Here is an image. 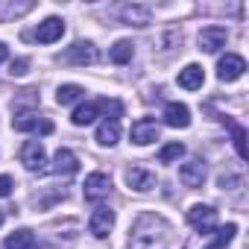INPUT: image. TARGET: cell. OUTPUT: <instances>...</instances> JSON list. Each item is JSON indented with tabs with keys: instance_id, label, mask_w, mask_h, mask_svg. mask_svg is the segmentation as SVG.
Instances as JSON below:
<instances>
[{
	"instance_id": "cell-4",
	"label": "cell",
	"mask_w": 249,
	"mask_h": 249,
	"mask_svg": "<svg viewBox=\"0 0 249 249\" xmlns=\"http://www.w3.org/2000/svg\"><path fill=\"white\" fill-rule=\"evenodd\" d=\"M159 132H161V126H159L153 117H141V120H135V123H132V129H129V135H132V141H135L138 147H147V144L159 141Z\"/></svg>"
},
{
	"instance_id": "cell-6",
	"label": "cell",
	"mask_w": 249,
	"mask_h": 249,
	"mask_svg": "<svg viewBox=\"0 0 249 249\" xmlns=\"http://www.w3.org/2000/svg\"><path fill=\"white\" fill-rule=\"evenodd\" d=\"M21 164H24L27 170H33V173H41L44 164H47V153H44V147H41L38 141H27V144L21 147Z\"/></svg>"
},
{
	"instance_id": "cell-28",
	"label": "cell",
	"mask_w": 249,
	"mask_h": 249,
	"mask_svg": "<svg viewBox=\"0 0 249 249\" xmlns=\"http://www.w3.org/2000/svg\"><path fill=\"white\" fill-rule=\"evenodd\" d=\"M12 188H15L12 176H0V199H3V196H9V194H12Z\"/></svg>"
},
{
	"instance_id": "cell-17",
	"label": "cell",
	"mask_w": 249,
	"mask_h": 249,
	"mask_svg": "<svg viewBox=\"0 0 249 249\" xmlns=\"http://www.w3.org/2000/svg\"><path fill=\"white\" fill-rule=\"evenodd\" d=\"M202 82H205V73H202L199 65H188V68L179 71V85H182V88L196 91V88H202Z\"/></svg>"
},
{
	"instance_id": "cell-7",
	"label": "cell",
	"mask_w": 249,
	"mask_h": 249,
	"mask_svg": "<svg viewBox=\"0 0 249 249\" xmlns=\"http://www.w3.org/2000/svg\"><path fill=\"white\" fill-rule=\"evenodd\" d=\"M126 185L138 194H147L156 185V173L144 164H132V167H126Z\"/></svg>"
},
{
	"instance_id": "cell-9",
	"label": "cell",
	"mask_w": 249,
	"mask_h": 249,
	"mask_svg": "<svg viewBox=\"0 0 249 249\" xmlns=\"http://www.w3.org/2000/svg\"><path fill=\"white\" fill-rule=\"evenodd\" d=\"M179 182L185 188H199L205 182V161L202 159H191L179 167Z\"/></svg>"
},
{
	"instance_id": "cell-3",
	"label": "cell",
	"mask_w": 249,
	"mask_h": 249,
	"mask_svg": "<svg viewBox=\"0 0 249 249\" xmlns=\"http://www.w3.org/2000/svg\"><path fill=\"white\" fill-rule=\"evenodd\" d=\"M188 223L199 231V234H211L217 229V211L211 205H194L188 211Z\"/></svg>"
},
{
	"instance_id": "cell-19",
	"label": "cell",
	"mask_w": 249,
	"mask_h": 249,
	"mask_svg": "<svg viewBox=\"0 0 249 249\" xmlns=\"http://www.w3.org/2000/svg\"><path fill=\"white\" fill-rule=\"evenodd\" d=\"M100 108H103V103L100 100H91V103H82L76 111H73V123L76 126H88V123H94L97 120V114H100Z\"/></svg>"
},
{
	"instance_id": "cell-23",
	"label": "cell",
	"mask_w": 249,
	"mask_h": 249,
	"mask_svg": "<svg viewBox=\"0 0 249 249\" xmlns=\"http://www.w3.org/2000/svg\"><path fill=\"white\" fill-rule=\"evenodd\" d=\"M234 234H237V226H234V223H229V226L217 229V234L211 237V249H223V246H229Z\"/></svg>"
},
{
	"instance_id": "cell-24",
	"label": "cell",
	"mask_w": 249,
	"mask_h": 249,
	"mask_svg": "<svg viewBox=\"0 0 249 249\" xmlns=\"http://www.w3.org/2000/svg\"><path fill=\"white\" fill-rule=\"evenodd\" d=\"M182 156H185V147H182L179 141H173V144H167V147L159 153V161H161V164H170V161H179Z\"/></svg>"
},
{
	"instance_id": "cell-1",
	"label": "cell",
	"mask_w": 249,
	"mask_h": 249,
	"mask_svg": "<svg viewBox=\"0 0 249 249\" xmlns=\"http://www.w3.org/2000/svg\"><path fill=\"white\" fill-rule=\"evenodd\" d=\"M170 226L164 217L144 211L129 229V249H167Z\"/></svg>"
},
{
	"instance_id": "cell-20",
	"label": "cell",
	"mask_w": 249,
	"mask_h": 249,
	"mask_svg": "<svg viewBox=\"0 0 249 249\" xmlns=\"http://www.w3.org/2000/svg\"><path fill=\"white\" fill-rule=\"evenodd\" d=\"M36 246V234L30 229H18L6 237V249H33Z\"/></svg>"
},
{
	"instance_id": "cell-2",
	"label": "cell",
	"mask_w": 249,
	"mask_h": 249,
	"mask_svg": "<svg viewBox=\"0 0 249 249\" xmlns=\"http://www.w3.org/2000/svg\"><path fill=\"white\" fill-rule=\"evenodd\" d=\"M59 59H62L65 65L85 68V65H94V62H97V47H94L91 41H76V44H71Z\"/></svg>"
},
{
	"instance_id": "cell-5",
	"label": "cell",
	"mask_w": 249,
	"mask_h": 249,
	"mask_svg": "<svg viewBox=\"0 0 249 249\" xmlns=\"http://www.w3.org/2000/svg\"><path fill=\"white\" fill-rule=\"evenodd\" d=\"M243 71H246V62H243V56H237V53H226V56L217 62V76H220L223 82L240 79Z\"/></svg>"
},
{
	"instance_id": "cell-25",
	"label": "cell",
	"mask_w": 249,
	"mask_h": 249,
	"mask_svg": "<svg viewBox=\"0 0 249 249\" xmlns=\"http://www.w3.org/2000/svg\"><path fill=\"white\" fill-rule=\"evenodd\" d=\"M30 9H33V3H0V21L15 18V15H24Z\"/></svg>"
},
{
	"instance_id": "cell-16",
	"label": "cell",
	"mask_w": 249,
	"mask_h": 249,
	"mask_svg": "<svg viewBox=\"0 0 249 249\" xmlns=\"http://www.w3.org/2000/svg\"><path fill=\"white\" fill-rule=\"evenodd\" d=\"M117 138H120V120L117 117H106L103 123H100V129H97V144L100 147H114L117 144Z\"/></svg>"
},
{
	"instance_id": "cell-8",
	"label": "cell",
	"mask_w": 249,
	"mask_h": 249,
	"mask_svg": "<svg viewBox=\"0 0 249 249\" xmlns=\"http://www.w3.org/2000/svg\"><path fill=\"white\" fill-rule=\"evenodd\" d=\"M12 126L18 132H36V135H50L53 132V123L47 117H38V114H18L12 120Z\"/></svg>"
},
{
	"instance_id": "cell-22",
	"label": "cell",
	"mask_w": 249,
	"mask_h": 249,
	"mask_svg": "<svg viewBox=\"0 0 249 249\" xmlns=\"http://www.w3.org/2000/svg\"><path fill=\"white\" fill-rule=\"evenodd\" d=\"M82 97H85V88H79V85H62L59 94H56V103L59 106H71V103H76Z\"/></svg>"
},
{
	"instance_id": "cell-10",
	"label": "cell",
	"mask_w": 249,
	"mask_h": 249,
	"mask_svg": "<svg viewBox=\"0 0 249 249\" xmlns=\"http://www.w3.org/2000/svg\"><path fill=\"white\" fill-rule=\"evenodd\" d=\"M111 194V179L106 176V173H91L88 179H85V199H91V202H100V199H106Z\"/></svg>"
},
{
	"instance_id": "cell-29",
	"label": "cell",
	"mask_w": 249,
	"mask_h": 249,
	"mask_svg": "<svg viewBox=\"0 0 249 249\" xmlns=\"http://www.w3.org/2000/svg\"><path fill=\"white\" fill-rule=\"evenodd\" d=\"M6 56H9V50H6V44H3V41H0V65L6 62Z\"/></svg>"
},
{
	"instance_id": "cell-11",
	"label": "cell",
	"mask_w": 249,
	"mask_h": 249,
	"mask_svg": "<svg viewBox=\"0 0 249 249\" xmlns=\"http://www.w3.org/2000/svg\"><path fill=\"white\" fill-rule=\"evenodd\" d=\"M111 229H114V211L111 208H94V214L88 220V231L94 237H108Z\"/></svg>"
},
{
	"instance_id": "cell-21",
	"label": "cell",
	"mask_w": 249,
	"mask_h": 249,
	"mask_svg": "<svg viewBox=\"0 0 249 249\" xmlns=\"http://www.w3.org/2000/svg\"><path fill=\"white\" fill-rule=\"evenodd\" d=\"M132 53H135V47H132V41H126V38H120L111 50H108V59L114 62V65H126V62H132Z\"/></svg>"
},
{
	"instance_id": "cell-13",
	"label": "cell",
	"mask_w": 249,
	"mask_h": 249,
	"mask_svg": "<svg viewBox=\"0 0 249 249\" xmlns=\"http://www.w3.org/2000/svg\"><path fill=\"white\" fill-rule=\"evenodd\" d=\"M226 38H229V33H226L223 27H205V30L199 33V50L217 53L220 47H226Z\"/></svg>"
},
{
	"instance_id": "cell-14",
	"label": "cell",
	"mask_w": 249,
	"mask_h": 249,
	"mask_svg": "<svg viewBox=\"0 0 249 249\" xmlns=\"http://www.w3.org/2000/svg\"><path fill=\"white\" fill-rule=\"evenodd\" d=\"M164 123H167V126H173V129L191 126V108H188L185 103H167V108H164Z\"/></svg>"
},
{
	"instance_id": "cell-27",
	"label": "cell",
	"mask_w": 249,
	"mask_h": 249,
	"mask_svg": "<svg viewBox=\"0 0 249 249\" xmlns=\"http://www.w3.org/2000/svg\"><path fill=\"white\" fill-rule=\"evenodd\" d=\"M27 68H30V62H27V59H15V62L9 65V73H12V76H24V73H27Z\"/></svg>"
},
{
	"instance_id": "cell-18",
	"label": "cell",
	"mask_w": 249,
	"mask_h": 249,
	"mask_svg": "<svg viewBox=\"0 0 249 249\" xmlns=\"http://www.w3.org/2000/svg\"><path fill=\"white\" fill-rule=\"evenodd\" d=\"M53 170H56L59 176H73V173L79 170V161H76V156H73L71 150H59L56 159H53Z\"/></svg>"
},
{
	"instance_id": "cell-26",
	"label": "cell",
	"mask_w": 249,
	"mask_h": 249,
	"mask_svg": "<svg viewBox=\"0 0 249 249\" xmlns=\"http://www.w3.org/2000/svg\"><path fill=\"white\" fill-rule=\"evenodd\" d=\"M229 129H231V141H234V150H237V156L240 159H246V144H243V126H237V123H231L229 120Z\"/></svg>"
},
{
	"instance_id": "cell-15",
	"label": "cell",
	"mask_w": 249,
	"mask_h": 249,
	"mask_svg": "<svg viewBox=\"0 0 249 249\" xmlns=\"http://www.w3.org/2000/svg\"><path fill=\"white\" fill-rule=\"evenodd\" d=\"M120 18H123V24H129V27H147L150 18H153V9L141 6V3H129V6L120 9Z\"/></svg>"
},
{
	"instance_id": "cell-12",
	"label": "cell",
	"mask_w": 249,
	"mask_h": 249,
	"mask_svg": "<svg viewBox=\"0 0 249 249\" xmlns=\"http://www.w3.org/2000/svg\"><path fill=\"white\" fill-rule=\"evenodd\" d=\"M65 36V21L62 18H47V21H41L38 24V30H36V41H41V44H53V41H59Z\"/></svg>"
},
{
	"instance_id": "cell-30",
	"label": "cell",
	"mask_w": 249,
	"mask_h": 249,
	"mask_svg": "<svg viewBox=\"0 0 249 249\" xmlns=\"http://www.w3.org/2000/svg\"><path fill=\"white\" fill-rule=\"evenodd\" d=\"M0 223H3V214H0Z\"/></svg>"
}]
</instances>
